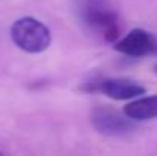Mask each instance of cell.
<instances>
[{"instance_id":"obj_1","label":"cell","mask_w":157,"mask_h":156,"mask_svg":"<svg viewBox=\"0 0 157 156\" xmlns=\"http://www.w3.org/2000/svg\"><path fill=\"white\" fill-rule=\"evenodd\" d=\"M75 11L81 23L105 42L113 43L119 37L117 14L107 0H75Z\"/></svg>"},{"instance_id":"obj_2","label":"cell","mask_w":157,"mask_h":156,"mask_svg":"<svg viewBox=\"0 0 157 156\" xmlns=\"http://www.w3.org/2000/svg\"><path fill=\"white\" fill-rule=\"evenodd\" d=\"M11 38L15 46L29 54L44 52L52 42L49 28L34 17H21L15 20L11 26Z\"/></svg>"},{"instance_id":"obj_3","label":"cell","mask_w":157,"mask_h":156,"mask_svg":"<svg viewBox=\"0 0 157 156\" xmlns=\"http://www.w3.org/2000/svg\"><path fill=\"white\" fill-rule=\"evenodd\" d=\"M90 121L92 126L96 129V132L105 136H124L131 133L136 129L131 118H128L127 115L122 116L108 107L93 109L90 115Z\"/></svg>"},{"instance_id":"obj_4","label":"cell","mask_w":157,"mask_h":156,"mask_svg":"<svg viewBox=\"0 0 157 156\" xmlns=\"http://www.w3.org/2000/svg\"><path fill=\"white\" fill-rule=\"evenodd\" d=\"M114 49L127 57H144L154 51V38L148 31L134 28L124 38L116 42Z\"/></svg>"},{"instance_id":"obj_5","label":"cell","mask_w":157,"mask_h":156,"mask_svg":"<svg viewBox=\"0 0 157 156\" xmlns=\"http://www.w3.org/2000/svg\"><path fill=\"white\" fill-rule=\"evenodd\" d=\"M99 89L105 97L117 101L133 100L142 97L147 92V89L142 84L128 78H107L102 83H99Z\"/></svg>"},{"instance_id":"obj_6","label":"cell","mask_w":157,"mask_h":156,"mask_svg":"<svg viewBox=\"0 0 157 156\" xmlns=\"http://www.w3.org/2000/svg\"><path fill=\"white\" fill-rule=\"evenodd\" d=\"M124 113L133 121L157 118V95L137 97V100L128 103L124 107Z\"/></svg>"},{"instance_id":"obj_7","label":"cell","mask_w":157,"mask_h":156,"mask_svg":"<svg viewBox=\"0 0 157 156\" xmlns=\"http://www.w3.org/2000/svg\"><path fill=\"white\" fill-rule=\"evenodd\" d=\"M154 74H157V64L154 66Z\"/></svg>"},{"instance_id":"obj_8","label":"cell","mask_w":157,"mask_h":156,"mask_svg":"<svg viewBox=\"0 0 157 156\" xmlns=\"http://www.w3.org/2000/svg\"><path fill=\"white\" fill-rule=\"evenodd\" d=\"M0 155H2V152H0Z\"/></svg>"}]
</instances>
